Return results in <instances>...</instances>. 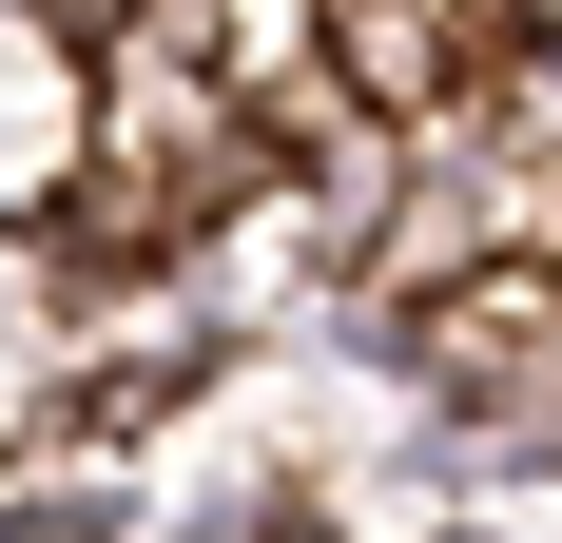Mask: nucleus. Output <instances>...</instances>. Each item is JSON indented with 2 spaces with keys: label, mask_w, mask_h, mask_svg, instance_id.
<instances>
[{
  "label": "nucleus",
  "mask_w": 562,
  "mask_h": 543,
  "mask_svg": "<svg viewBox=\"0 0 562 543\" xmlns=\"http://www.w3.org/2000/svg\"><path fill=\"white\" fill-rule=\"evenodd\" d=\"M543 350H562V291H543V272H485V291L427 311V369H447V388H543Z\"/></svg>",
  "instance_id": "nucleus-1"
}]
</instances>
